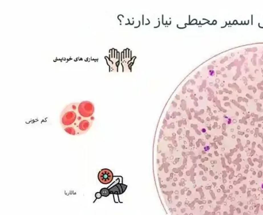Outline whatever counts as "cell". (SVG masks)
I'll return each instance as SVG.
<instances>
[{
	"label": "cell",
	"instance_id": "8",
	"mask_svg": "<svg viewBox=\"0 0 263 215\" xmlns=\"http://www.w3.org/2000/svg\"><path fill=\"white\" fill-rule=\"evenodd\" d=\"M102 196V195L101 194L100 192H99V193H97L96 194V197L97 199H99V198H100Z\"/></svg>",
	"mask_w": 263,
	"mask_h": 215
},
{
	"label": "cell",
	"instance_id": "2",
	"mask_svg": "<svg viewBox=\"0 0 263 215\" xmlns=\"http://www.w3.org/2000/svg\"><path fill=\"white\" fill-rule=\"evenodd\" d=\"M94 120V116L85 118L79 115L75 122L72 125L76 129V136L82 135L87 132L92 126Z\"/></svg>",
	"mask_w": 263,
	"mask_h": 215
},
{
	"label": "cell",
	"instance_id": "7",
	"mask_svg": "<svg viewBox=\"0 0 263 215\" xmlns=\"http://www.w3.org/2000/svg\"><path fill=\"white\" fill-rule=\"evenodd\" d=\"M100 192L102 195L103 196H105V197H107L111 194L110 191H109V189H108V188H102L100 190Z\"/></svg>",
	"mask_w": 263,
	"mask_h": 215
},
{
	"label": "cell",
	"instance_id": "9",
	"mask_svg": "<svg viewBox=\"0 0 263 215\" xmlns=\"http://www.w3.org/2000/svg\"><path fill=\"white\" fill-rule=\"evenodd\" d=\"M261 188H262V189H263V183H262V184H261Z\"/></svg>",
	"mask_w": 263,
	"mask_h": 215
},
{
	"label": "cell",
	"instance_id": "6",
	"mask_svg": "<svg viewBox=\"0 0 263 215\" xmlns=\"http://www.w3.org/2000/svg\"><path fill=\"white\" fill-rule=\"evenodd\" d=\"M62 128L65 132L69 133V134L73 135V136H76V129L73 125L65 127H63Z\"/></svg>",
	"mask_w": 263,
	"mask_h": 215
},
{
	"label": "cell",
	"instance_id": "4",
	"mask_svg": "<svg viewBox=\"0 0 263 215\" xmlns=\"http://www.w3.org/2000/svg\"><path fill=\"white\" fill-rule=\"evenodd\" d=\"M114 178V174L111 170L108 168L101 170L98 174V178L99 182L104 184L111 183Z\"/></svg>",
	"mask_w": 263,
	"mask_h": 215
},
{
	"label": "cell",
	"instance_id": "1",
	"mask_svg": "<svg viewBox=\"0 0 263 215\" xmlns=\"http://www.w3.org/2000/svg\"><path fill=\"white\" fill-rule=\"evenodd\" d=\"M79 103H72L66 105L60 115V122L62 128L74 125L78 116Z\"/></svg>",
	"mask_w": 263,
	"mask_h": 215
},
{
	"label": "cell",
	"instance_id": "5",
	"mask_svg": "<svg viewBox=\"0 0 263 215\" xmlns=\"http://www.w3.org/2000/svg\"><path fill=\"white\" fill-rule=\"evenodd\" d=\"M127 186L125 184L118 183L109 189L111 194L120 195L123 194L125 192V190L127 189Z\"/></svg>",
	"mask_w": 263,
	"mask_h": 215
},
{
	"label": "cell",
	"instance_id": "3",
	"mask_svg": "<svg viewBox=\"0 0 263 215\" xmlns=\"http://www.w3.org/2000/svg\"><path fill=\"white\" fill-rule=\"evenodd\" d=\"M78 112L83 118H91L93 116L94 113V105L90 101H83L79 104Z\"/></svg>",
	"mask_w": 263,
	"mask_h": 215
}]
</instances>
